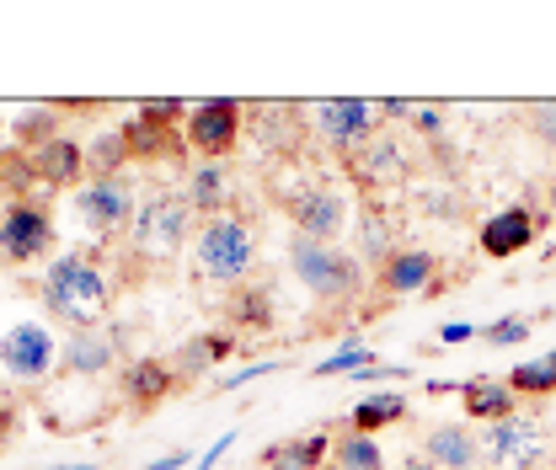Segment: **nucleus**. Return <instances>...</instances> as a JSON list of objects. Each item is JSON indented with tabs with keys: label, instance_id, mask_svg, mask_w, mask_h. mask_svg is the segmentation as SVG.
I'll return each mask as SVG.
<instances>
[{
	"label": "nucleus",
	"instance_id": "24",
	"mask_svg": "<svg viewBox=\"0 0 556 470\" xmlns=\"http://www.w3.org/2000/svg\"><path fill=\"white\" fill-rule=\"evenodd\" d=\"M407 417V396H396V391H375V396H364V402L353 406V417H348V433H380V428H391V422H402Z\"/></svg>",
	"mask_w": 556,
	"mask_h": 470
},
{
	"label": "nucleus",
	"instance_id": "34",
	"mask_svg": "<svg viewBox=\"0 0 556 470\" xmlns=\"http://www.w3.org/2000/svg\"><path fill=\"white\" fill-rule=\"evenodd\" d=\"M530 129L546 139V144H556V102H535L530 107Z\"/></svg>",
	"mask_w": 556,
	"mask_h": 470
},
{
	"label": "nucleus",
	"instance_id": "16",
	"mask_svg": "<svg viewBox=\"0 0 556 470\" xmlns=\"http://www.w3.org/2000/svg\"><path fill=\"white\" fill-rule=\"evenodd\" d=\"M27 155H33V172H38L43 188H70V182L86 177V144H75L65 135L38 144V150H27Z\"/></svg>",
	"mask_w": 556,
	"mask_h": 470
},
{
	"label": "nucleus",
	"instance_id": "6",
	"mask_svg": "<svg viewBox=\"0 0 556 470\" xmlns=\"http://www.w3.org/2000/svg\"><path fill=\"white\" fill-rule=\"evenodd\" d=\"M60 364V342L43 321H16L0 332V369L11 385H43Z\"/></svg>",
	"mask_w": 556,
	"mask_h": 470
},
{
	"label": "nucleus",
	"instance_id": "8",
	"mask_svg": "<svg viewBox=\"0 0 556 470\" xmlns=\"http://www.w3.org/2000/svg\"><path fill=\"white\" fill-rule=\"evenodd\" d=\"M241 129H247V107L230 102V97H208L199 107H188V124H182L188 144H193L199 155H208V161L230 155L236 139H241Z\"/></svg>",
	"mask_w": 556,
	"mask_h": 470
},
{
	"label": "nucleus",
	"instance_id": "39",
	"mask_svg": "<svg viewBox=\"0 0 556 470\" xmlns=\"http://www.w3.org/2000/svg\"><path fill=\"white\" fill-rule=\"evenodd\" d=\"M417 129H422V135H439L444 124H439V113H417Z\"/></svg>",
	"mask_w": 556,
	"mask_h": 470
},
{
	"label": "nucleus",
	"instance_id": "33",
	"mask_svg": "<svg viewBox=\"0 0 556 470\" xmlns=\"http://www.w3.org/2000/svg\"><path fill=\"white\" fill-rule=\"evenodd\" d=\"M348 369H369V347H358V342H348L343 353H332V358H321V369H316V374H348Z\"/></svg>",
	"mask_w": 556,
	"mask_h": 470
},
{
	"label": "nucleus",
	"instance_id": "21",
	"mask_svg": "<svg viewBox=\"0 0 556 470\" xmlns=\"http://www.w3.org/2000/svg\"><path fill=\"white\" fill-rule=\"evenodd\" d=\"M236 342H241V336H230V332L193 336V342H182V347H177L172 369H177V374H188V380H199V374H208L219 358H230V353H236Z\"/></svg>",
	"mask_w": 556,
	"mask_h": 470
},
{
	"label": "nucleus",
	"instance_id": "2",
	"mask_svg": "<svg viewBox=\"0 0 556 470\" xmlns=\"http://www.w3.org/2000/svg\"><path fill=\"white\" fill-rule=\"evenodd\" d=\"M257 263V241H252V225L236 219V214H219L208 219L204 230L193 236V272L204 283H230L241 289V278Z\"/></svg>",
	"mask_w": 556,
	"mask_h": 470
},
{
	"label": "nucleus",
	"instance_id": "13",
	"mask_svg": "<svg viewBox=\"0 0 556 470\" xmlns=\"http://www.w3.org/2000/svg\"><path fill=\"white\" fill-rule=\"evenodd\" d=\"M535 230H541V219H535L525 203H514V208H497L482 230H477V246H482L486 257H519V252L535 241Z\"/></svg>",
	"mask_w": 556,
	"mask_h": 470
},
{
	"label": "nucleus",
	"instance_id": "15",
	"mask_svg": "<svg viewBox=\"0 0 556 470\" xmlns=\"http://www.w3.org/2000/svg\"><path fill=\"white\" fill-rule=\"evenodd\" d=\"M439 283V257L422 252V246H402L386 268H380V289L386 294H422Z\"/></svg>",
	"mask_w": 556,
	"mask_h": 470
},
{
	"label": "nucleus",
	"instance_id": "28",
	"mask_svg": "<svg viewBox=\"0 0 556 470\" xmlns=\"http://www.w3.org/2000/svg\"><path fill=\"white\" fill-rule=\"evenodd\" d=\"M332 466L338 470H386V455H380V444H375L369 433H343V439L332 444Z\"/></svg>",
	"mask_w": 556,
	"mask_h": 470
},
{
	"label": "nucleus",
	"instance_id": "19",
	"mask_svg": "<svg viewBox=\"0 0 556 470\" xmlns=\"http://www.w3.org/2000/svg\"><path fill=\"white\" fill-rule=\"evenodd\" d=\"M348 166H353V182H358V188H386V182H396V177H402V166H407V161H402V150H396L391 139L375 135L364 150H353V155H348Z\"/></svg>",
	"mask_w": 556,
	"mask_h": 470
},
{
	"label": "nucleus",
	"instance_id": "18",
	"mask_svg": "<svg viewBox=\"0 0 556 470\" xmlns=\"http://www.w3.org/2000/svg\"><path fill=\"white\" fill-rule=\"evenodd\" d=\"M332 455V433H300V439H283L263 449V470H321V460Z\"/></svg>",
	"mask_w": 556,
	"mask_h": 470
},
{
	"label": "nucleus",
	"instance_id": "26",
	"mask_svg": "<svg viewBox=\"0 0 556 470\" xmlns=\"http://www.w3.org/2000/svg\"><path fill=\"white\" fill-rule=\"evenodd\" d=\"M129 161H135V155H129V144H124V135H118V129H113V135H97L91 144H86V177H91V182L118 177Z\"/></svg>",
	"mask_w": 556,
	"mask_h": 470
},
{
	"label": "nucleus",
	"instance_id": "22",
	"mask_svg": "<svg viewBox=\"0 0 556 470\" xmlns=\"http://www.w3.org/2000/svg\"><path fill=\"white\" fill-rule=\"evenodd\" d=\"M188 208L193 214H208V219H219L225 208H230V177H225V166H214V161H204V166H193V177H188Z\"/></svg>",
	"mask_w": 556,
	"mask_h": 470
},
{
	"label": "nucleus",
	"instance_id": "40",
	"mask_svg": "<svg viewBox=\"0 0 556 470\" xmlns=\"http://www.w3.org/2000/svg\"><path fill=\"white\" fill-rule=\"evenodd\" d=\"M396 470H439V466H433L428 455H407V460H402V466H396Z\"/></svg>",
	"mask_w": 556,
	"mask_h": 470
},
{
	"label": "nucleus",
	"instance_id": "20",
	"mask_svg": "<svg viewBox=\"0 0 556 470\" xmlns=\"http://www.w3.org/2000/svg\"><path fill=\"white\" fill-rule=\"evenodd\" d=\"M422 455L439 470H471L477 466V439H471V428H460V422H439V428H428Z\"/></svg>",
	"mask_w": 556,
	"mask_h": 470
},
{
	"label": "nucleus",
	"instance_id": "41",
	"mask_svg": "<svg viewBox=\"0 0 556 470\" xmlns=\"http://www.w3.org/2000/svg\"><path fill=\"white\" fill-rule=\"evenodd\" d=\"M49 470H91V466H49Z\"/></svg>",
	"mask_w": 556,
	"mask_h": 470
},
{
	"label": "nucleus",
	"instance_id": "31",
	"mask_svg": "<svg viewBox=\"0 0 556 470\" xmlns=\"http://www.w3.org/2000/svg\"><path fill=\"white\" fill-rule=\"evenodd\" d=\"M11 135H16L22 150H38V144L60 139V113L54 107H33V113H22V124H11Z\"/></svg>",
	"mask_w": 556,
	"mask_h": 470
},
{
	"label": "nucleus",
	"instance_id": "11",
	"mask_svg": "<svg viewBox=\"0 0 556 470\" xmlns=\"http://www.w3.org/2000/svg\"><path fill=\"white\" fill-rule=\"evenodd\" d=\"M75 208H80V219H86L102 241L135 225V199H129V188H124L118 177H108V182H86V188L75 193Z\"/></svg>",
	"mask_w": 556,
	"mask_h": 470
},
{
	"label": "nucleus",
	"instance_id": "9",
	"mask_svg": "<svg viewBox=\"0 0 556 470\" xmlns=\"http://www.w3.org/2000/svg\"><path fill=\"white\" fill-rule=\"evenodd\" d=\"M311 129L327 139L332 150H364L369 139H375V107L369 102H358V97H332V102H316L311 107Z\"/></svg>",
	"mask_w": 556,
	"mask_h": 470
},
{
	"label": "nucleus",
	"instance_id": "12",
	"mask_svg": "<svg viewBox=\"0 0 556 470\" xmlns=\"http://www.w3.org/2000/svg\"><path fill=\"white\" fill-rule=\"evenodd\" d=\"M118 135H124V144H129L135 161H166V166H182V155H188V135H182L177 124L150 118V113H135Z\"/></svg>",
	"mask_w": 556,
	"mask_h": 470
},
{
	"label": "nucleus",
	"instance_id": "29",
	"mask_svg": "<svg viewBox=\"0 0 556 470\" xmlns=\"http://www.w3.org/2000/svg\"><path fill=\"white\" fill-rule=\"evenodd\" d=\"M508 385H514V396H556V347L546 358L519 364V369L508 374Z\"/></svg>",
	"mask_w": 556,
	"mask_h": 470
},
{
	"label": "nucleus",
	"instance_id": "14",
	"mask_svg": "<svg viewBox=\"0 0 556 470\" xmlns=\"http://www.w3.org/2000/svg\"><path fill=\"white\" fill-rule=\"evenodd\" d=\"M177 380H182V374H177L166 358H135V364H124L118 391H124V402L135 406V411H150V406H161L177 391Z\"/></svg>",
	"mask_w": 556,
	"mask_h": 470
},
{
	"label": "nucleus",
	"instance_id": "1",
	"mask_svg": "<svg viewBox=\"0 0 556 470\" xmlns=\"http://www.w3.org/2000/svg\"><path fill=\"white\" fill-rule=\"evenodd\" d=\"M43 300L49 310L70 321L75 332H97V321L108 316L113 305V283L102 272V252L97 246H80V252H60L49 272H43Z\"/></svg>",
	"mask_w": 556,
	"mask_h": 470
},
{
	"label": "nucleus",
	"instance_id": "7",
	"mask_svg": "<svg viewBox=\"0 0 556 470\" xmlns=\"http://www.w3.org/2000/svg\"><path fill=\"white\" fill-rule=\"evenodd\" d=\"M486 455L492 470H541L552 466V433L541 417H503L486 428Z\"/></svg>",
	"mask_w": 556,
	"mask_h": 470
},
{
	"label": "nucleus",
	"instance_id": "5",
	"mask_svg": "<svg viewBox=\"0 0 556 470\" xmlns=\"http://www.w3.org/2000/svg\"><path fill=\"white\" fill-rule=\"evenodd\" d=\"M54 214H49V203L38 199H11L5 203V214H0V257L5 263H16V268H27V263H43L49 252H54Z\"/></svg>",
	"mask_w": 556,
	"mask_h": 470
},
{
	"label": "nucleus",
	"instance_id": "17",
	"mask_svg": "<svg viewBox=\"0 0 556 470\" xmlns=\"http://www.w3.org/2000/svg\"><path fill=\"white\" fill-rule=\"evenodd\" d=\"M118 358V342L108 332H75L65 336V374L75 380H102Z\"/></svg>",
	"mask_w": 556,
	"mask_h": 470
},
{
	"label": "nucleus",
	"instance_id": "27",
	"mask_svg": "<svg viewBox=\"0 0 556 470\" xmlns=\"http://www.w3.org/2000/svg\"><path fill=\"white\" fill-rule=\"evenodd\" d=\"M358 252H364V263H380V268L402 252L396 236H391V219L380 208H364V219H358Z\"/></svg>",
	"mask_w": 556,
	"mask_h": 470
},
{
	"label": "nucleus",
	"instance_id": "23",
	"mask_svg": "<svg viewBox=\"0 0 556 470\" xmlns=\"http://www.w3.org/2000/svg\"><path fill=\"white\" fill-rule=\"evenodd\" d=\"M460 402H466V417L471 422H503V417H514V385H497V380H471V385H460Z\"/></svg>",
	"mask_w": 556,
	"mask_h": 470
},
{
	"label": "nucleus",
	"instance_id": "30",
	"mask_svg": "<svg viewBox=\"0 0 556 470\" xmlns=\"http://www.w3.org/2000/svg\"><path fill=\"white\" fill-rule=\"evenodd\" d=\"M33 182H38L33 155H27L22 144H5V150H0V188H11V199H27Z\"/></svg>",
	"mask_w": 556,
	"mask_h": 470
},
{
	"label": "nucleus",
	"instance_id": "4",
	"mask_svg": "<svg viewBox=\"0 0 556 470\" xmlns=\"http://www.w3.org/2000/svg\"><path fill=\"white\" fill-rule=\"evenodd\" d=\"M188 219H193V208L188 199H177V193H150V199L135 208V252L139 257H150V263H172L177 252H182V241H188Z\"/></svg>",
	"mask_w": 556,
	"mask_h": 470
},
{
	"label": "nucleus",
	"instance_id": "42",
	"mask_svg": "<svg viewBox=\"0 0 556 470\" xmlns=\"http://www.w3.org/2000/svg\"><path fill=\"white\" fill-rule=\"evenodd\" d=\"M321 470H338V466H321Z\"/></svg>",
	"mask_w": 556,
	"mask_h": 470
},
{
	"label": "nucleus",
	"instance_id": "3",
	"mask_svg": "<svg viewBox=\"0 0 556 470\" xmlns=\"http://www.w3.org/2000/svg\"><path fill=\"white\" fill-rule=\"evenodd\" d=\"M289 268H294V278H300L316 300H353L358 283H364L358 257H348V252L327 246V241H305V236L289 241Z\"/></svg>",
	"mask_w": 556,
	"mask_h": 470
},
{
	"label": "nucleus",
	"instance_id": "35",
	"mask_svg": "<svg viewBox=\"0 0 556 470\" xmlns=\"http://www.w3.org/2000/svg\"><path fill=\"white\" fill-rule=\"evenodd\" d=\"M230 444H236V433H219V439L208 444V455H204V460H199V466H193V470H214V466H219V455H225Z\"/></svg>",
	"mask_w": 556,
	"mask_h": 470
},
{
	"label": "nucleus",
	"instance_id": "25",
	"mask_svg": "<svg viewBox=\"0 0 556 470\" xmlns=\"http://www.w3.org/2000/svg\"><path fill=\"white\" fill-rule=\"evenodd\" d=\"M225 310H230L236 332H268V327H274V289H263V283L236 289V294L225 300Z\"/></svg>",
	"mask_w": 556,
	"mask_h": 470
},
{
	"label": "nucleus",
	"instance_id": "38",
	"mask_svg": "<svg viewBox=\"0 0 556 470\" xmlns=\"http://www.w3.org/2000/svg\"><path fill=\"white\" fill-rule=\"evenodd\" d=\"M188 466V455H166V460H150L144 470H182Z\"/></svg>",
	"mask_w": 556,
	"mask_h": 470
},
{
	"label": "nucleus",
	"instance_id": "32",
	"mask_svg": "<svg viewBox=\"0 0 556 470\" xmlns=\"http://www.w3.org/2000/svg\"><path fill=\"white\" fill-rule=\"evenodd\" d=\"M482 336L492 342V347H514V342L530 336V321H525V316H503V321H492Z\"/></svg>",
	"mask_w": 556,
	"mask_h": 470
},
{
	"label": "nucleus",
	"instance_id": "37",
	"mask_svg": "<svg viewBox=\"0 0 556 470\" xmlns=\"http://www.w3.org/2000/svg\"><path fill=\"white\" fill-rule=\"evenodd\" d=\"M375 113H386V118H413V102H402V97H391V102H380Z\"/></svg>",
	"mask_w": 556,
	"mask_h": 470
},
{
	"label": "nucleus",
	"instance_id": "10",
	"mask_svg": "<svg viewBox=\"0 0 556 470\" xmlns=\"http://www.w3.org/2000/svg\"><path fill=\"white\" fill-rule=\"evenodd\" d=\"M283 208H289V219H294V230L305 241H327V246H332V236L343 230L348 219L343 193H332V188H300V193L283 199Z\"/></svg>",
	"mask_w": 556,
	"mask_h": 470
},
{
	"label": "nucleus",
	"instance_id": "36",
	"mask_svg": "<svg viewBox=\"0 0 556 470\" xmlns=\"http://www.w3.org/2000/svg\"><path fill=\"white\" fill-rule=\"evenodd\" d=\"M471 336H477V327L455 321V327H444V332H439V342H444V347H455V342H471Z\"/></svg>",
	"mask_w": 556,
	"mask_h": 470
}]
</instances>
